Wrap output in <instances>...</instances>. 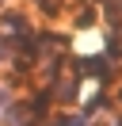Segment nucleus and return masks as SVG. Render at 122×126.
I'll use <instances>...</instances> for the list:
<instances>
[{
  "label": "nucleus",
  "mask_w": 122,
  "mask_h": 126,
  "mask_svg": "<svg viewBox=\"0 0 122 126\" xmlns=\"http://www.w3.org/2000/svg\"><path fill=\"white\" fill-rule=\"evenodd\" d=\"M84 69H88V73H95V77H107V57H92Z\"/></svg>",
  "instance_id": "nucleus-1"
}]
</instances>
